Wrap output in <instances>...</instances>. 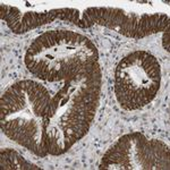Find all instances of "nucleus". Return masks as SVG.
<instances>
[{
  "label": "nucleus",
  "instance_id": "obj_1",
  "mask_svg": "<svg viewBox=\"0 0 170 170\" xmlns=\"http://www.w3.org/2000/svg\"><path fill=\"white\" fill-rule=\"evenodd\" d=\"M169 30L165 31V34H163V38H162V44H163V48L166 49L167 51H169Z\"/></svg>",
  "mask_w": 170,
  "mask_h": 170
}]
</instances>
